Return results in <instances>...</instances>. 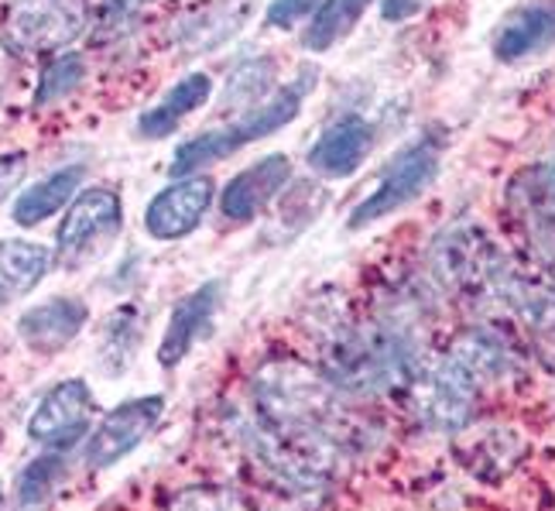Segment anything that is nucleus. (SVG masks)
Wrapping results in <instances>:
<instances>
[{"instance_id": "obj_1", "label": "nucleus", "mask_w": 555, "mask_h": 511, "mask_svg": "<svg viewBox=\"0 0 555 511\" xmlns=\"http://www.w3.org/2000/svg\"><path fill=\"white\" fill-rule=\"evenodd\" d=\"M425 357L415 336L398 323L339 327L323 340L319 374L339 395H409Z\"/></svg>"}, {"instance_id": "obj_2", "label": "nucleus", "mask_w": 555, "mask_h": 511, "mask_svg": "<svg viewBox=\"0 0 555 511\" xmlns=\"http://www.w3.org/2000/svg\"><path fill=\"white\" fill-rule=\"evenodd\" d=\"M306 93H309L306 82H292V87L274 90L258 111H250L244 117H233L220 127H212V131H206V135L189 138L182 148H176L172 176H196L199 168L230 158L233 152H241L244 144H254L261 138L278 135L282 127H288L298 114H302Z\"/></svg>"}, {"instance_id": "obj_3", "label": "nucleus", "mask_w": 555, "mask_h": 511, "mask_svg": "<svg viewBox=\"0 0 555 511\" xmlns=\"http://www.w3.org/2000/svg\"><path fill=\"white\" fill-rule=\"evenodd\" d=\"M480 381L456 354H439L425 360L409 388V406L429 433H460L469 425L480 401Z\"/></svg>"}, {"instance_id": "obj_4", "label": "nucleus", "mask_w": 555, "mask_h": 511, "mask_svg": "<svg viewBox=\"0 0 555 511\" xmlns=\"http://www.w3.org/2000/svg\"><path fill=\"white\" fill-rule=\"evenodd\" d=\"M124 230V203L114 189L93 186L66 206L55 230V261L62 268H82L103 258Z\"/></svg>"}, {"instance_id": "obj_5", "label": "nucleus", "mask_w": 555, "mask_h": 511, "mask_svg": "<svg viewBox=\"0 0 555 511\" xmlns=\"http://www.w3.org/2000/svg\"><path fill=\"white\" fill-rule=\"evenodd\" d=\"M439 162H442V148L436 138H418L415 144H409L404 152H398L388 168L380 173L377 186L371 193L360 200L350 217H347V227L350 230H364L384 217H391V213L404 209L409 203H415L425 189H429L439 176Z\"/></svg>"}, {"instance_id": "obj_6", "label": "nucleus", "mask_w": 555, "mask_h": 511, "mask_svg": "<svg viewBox=\"0 0 555 511\" xmlns=\"http://www.w3.org/2000/svg\"><path fill=\"white\" fill-rule=\"evenodd\" d=\"M90 28L87 0H11L4 11V38L17 52L49 55Z\"/></svg>"}, {"instance_id": "obj_7", "label": "nucleus", "mask_w": 555, "mask_h": 511, "mask_svg": "<svg viewBox=\"0 0 555 511\" xmlns=\"http://www.w3.org/2000/svg\"><path fill=\"white\" fill-rule=\"evenodd\" d=\"M162 416H165L162 395H141L131 401H120V406L106 412L96 430L90 433L87 446H82V460H87L90 471H106V467L120 463L155 433Z\"/></svg>"}, {"instance_id": "obj_8", "label": "nucleus", "mask_w": 555, "mask_h": 511, "mask_svg": "<svg viewBox=\"0 0 555 511\" xmlns=\"http://www.w3.org/2000/svg\"><path fill=\"white\" fill-rule=\"evenodd\" d=\"M96 416V398L82 378L59 381V385L38 401L28 419L31 443L46 446V450L66 453L90 433V422Z\"/></svg>"}, {"instance_id": "obj_9", "label": "nucleus", "mask_w": 555, "mask_h": 511, "mask_svg": "<svg viewBox=\"0 0 555 511\" xmlns=\"http://www.w3.org/2000/svg\"><path fill=\"white\" fill-rule=\"evenodd\" d=\"M217 186L209 176H185L165 186L162 193L144 209V230L155 241H182L203 223V217L212 206Z\"/></svg>"}, {"instance_id": "obj_10", "label": "nucleus", "mask_w": 555, "mask_h": 511, "mask_svg": "<svg viewBox=\"0 0 555 511\" xmlns=\"http://www.w3.org/2000/svg\"><path fill=\"white\" fill-rule=\"evenodd\" d=\"M292 176H295V165L288 155H264L254 165H247L241 176H233L223 186V196H220L223 220L250 223L254 217H261L264 206L292 182Z\"/></svg>"}, {"instance_id": "obj_11", "label": "nucleus", "mask_w": 555, "mask_h": 511, "mask_svg": "<svg viewBox=\"0 0 555 511\" xmlns=\"http://www.w3.org/2000/svg\"><path fill=\"white\" fill-rule=\"evenodd\" d=\"M374 141L377 135L371 120L353 114L339 117L315 138L306 162L319 179H347L367 162V155L374 152Z\"/></svg>"}, {"instance_id": "obj_12", "label": "nucleus", "mask_w": 555, "mask_h": 511, "mask_svg": "<svg viewBox=\"0 0 555 511\" xmlns=\"http://www.w3.org/2000/svg\"><path fill=\"white\" fill-rule=\"evenodd\" d=\"M87 319L90 309L79 295H52L17 316V336L35 354H59L82 333Z\"/></svg>"}, {"instance_id": "obj_13", "label": "nucleus", "mask_w": 555, "mask_h": 511, "mask_svg": "<svg viewBox=\"0 0 555 511\" xmlns=\"http://www.w3.org/2000/svg\"><path fill=\"white\" fill-rule=\"evenodd\" d=\"M220 303H223L220 282H203L199 289H192L176 303L172 316H168V327L162 333V344H158V365L165 371L179 368L189 357V350L199 344V336L209 330Z\"/></svg>"}, {"instance_id": "obj_14", "label": "nucleus", "mask_w": 555, "mask_h": 511, "mask_svg": "<svg viewBox=\"0 0 555 511\" xmlns=\"http://www.w3.org/2000/svg\"><path fill=\"white\" fill-rule=\"evenodd\" d=\"M552 46H555V0H539V4L518 8L494 31V59L504 62V66H515V62H525Z\"/></svg>"}, {"instance_id": "obj_15", "label": "nucleus", "mask_w": 555, "mask_h": 511, "mask_svg": "<svg viewBox=\"0 0 555 511\" xmlns=\"http://www.w3.org/2000/svg\"><path fill=\"white\" fill-rule=\"evenodd\" d=\"M209 97H212V79L206 73H189V76H182L176 87L152 106V111L141 114L138 135L147 138V141L168 138L189 114H196L199 106H206Z\"/></svg>"}, {"instance_id": "obj_16", "label": "nucleus", "mask_w": 555, "mask_h": 511, "mask_svg": "<svg viewBox=\"0 0 555 511\" xmlns=\"http://www.w3.org/2000/svg\"><path fill=\"white\" fill-rule=\"evenodd\" d=\"M87 176L82 165H66V168H55L46 179L31 182L25 193H21L11 206V220L17 227H38L46 223L49 217H55L59 209H66L79 193V182Z\"/></svg>"}, {"instance_id": "obj_17", "label": "nucleus", "mask_w": 555, "mask_h": 511, "mask_svg": "<svg viewBox=\"0 0 555 511\" xmlns=\"http://www.w3.org/2000/svg\"><path fill=\"white\" fill-rule=\"evenodd\" d=\"M52 258L55 254L35 241H0V309H8L46 279L52 271Z\"/></svg>"}, {"instance_id": "obj_18", "label": "nucleus", "mask_w": 555, "mask_h": 511, "mask_svg": "<svg viewBox=\"0 0 555 511\" xmlns=\"http://www.w3.org/2000/svg\"><path fill=\"white\" fill-rule=\"evenodd\" d=\"M141 347V309L138 306H117L103 319L96 365L106 378H117L131 368V360Z\"/></svg>"}, {"instance_id": "obj_19", "label": "nucleus", "mask_w": 555, "mask_h": 511, "mask_svg": "<svg viewBox=\"0 0 555 511\" xmlns=\"http://www.w3.org/2000/svg\"><path fill=\"white\" fill-rule=\"evenodd\" d=\"M274 76H278V66H274L271 55H258V59L241 62V66L230 73L227 87H223L220 111L233 114V117H244L250 111H258V106L274 90Z\"/></svg>"}, {"instance_id": "obj_20", "label": "nucleus", "mask_w": 555, "mask_h": 511, "mask_svg": "<svg viewBox=\"0 0 555 511\" xmlns=\"http://www.w3.org/2000/svg\"><path fill=\"white\" fill-rule=\"evenodd\" d=\"M374 0H319L315 14L309 17V25L302 31V49L306 52H330L339 38H347L357 21L364 17V11Z\"/></svg>"}, {"instance_id": "obj_21", "label": "nucleus", "mask_w": 555, "mask_h": 511, "mask_svg": "<svg viewBox=\"0 0 555 511\" xmlns=\"http://www.w3.org/2000/svg\"><path fill=\"white\" fill-rule=\"evenodd\" d=\"M62 477H66V453H59V450L38 453L14 481V508L17 511H46L59 491Z\"/></svg>"}, {"instance_id": "obj_22", "label": "nucleus", "mask_w": 555, "mask_h": 511, "mask_svg": "<svg viewBox=\"0 0 555 511\" xmlns=\"http://www.w3.org/2000/svg\"><path fill=\"white\" fill-rule=\"evenodd\" d=\"M82 79H87V59L79 52H62L55 55L38 76V90H35V106H52L59 100L73 97Z\"/></svg>"}, {"instance_id": "obj_23", "label": "nucleus", "mask_w": 555, "mask_h": 511, "mask_svg": "<svg viewBox=\"0 0 555 511\" xmlns=\"http://www.w3.org/2000/svg\"><path fill=\"white\" fill-rule=\"evenodd\" d=\"M168 511H250L237 495L223 491V487H185L172 501Z\"/></svg>"}, {"instance_id": "obj_24", "label": "nucleus", "mask_w": 555, "mask_h": 511, "mask_svg": "<svg viewBox=\"0 0 555 511\" xmlns=\"http://www.w3.org/2000/svg\"><path fill=\"white\" fill-rule=\"evenodd\" d=\"M319 8V0H271L264 11V25L278 31H292L298 21L312 17Z\"/></svg>"}, {"instance_id": "obj_25", "label": "nucleus", "mask_w": 555, "mask_h": 511, "mask_svg": "<svg viewBox=\"0 0 555 511\" xmlns=\"http://www.w3.org/2000/svg\"><path fill=\"white\" fill-rule=\"evenodd\" d=\"M28 173V155L25 152H8V155H0V203H4L17 182L25 179Z\"/></svg>"}, {"instance_id": "obj_26", "label": "nucleus", "mask_w": 555, "mask_h": 511, "mask_svg": "<svg viewBox=\"0 0 555 511\" xmlns=\"http://www.w3.org/2000/svg\"><path fill=\"white\" fill-rule=\"evenodd\" d=\"M422 11V0H380V17L384 21H404Z\"/></svg>"}, {"instance_id": "obj_27", "label": "nucleus", "mask_w": 555, "mask_h": 511, "mask_svg": "<svg viewBox=\"0 0 555 511\" xmlns=\"http://www.w3.org/2000/svg\"><path fill=\"white\" fill-rule=\"evenodd\" d=\"M11 73H14V55H11L8 46H0V103H4V97H8Z\"/></svg>"}, {"instance_id": "obj_28", "label": "nucleus", "mask_w": 555, "mask_h": 511, "mask_svg": "<svg viewBox=\"0 0 555 511\" xmlns=\"http://www.w3.org/2000/svg\"><path fill=\"white\" fill-rule=\"evenodd\" d=\"M0 504H4V495H0Z\"/></svg>"}]
</instances>
